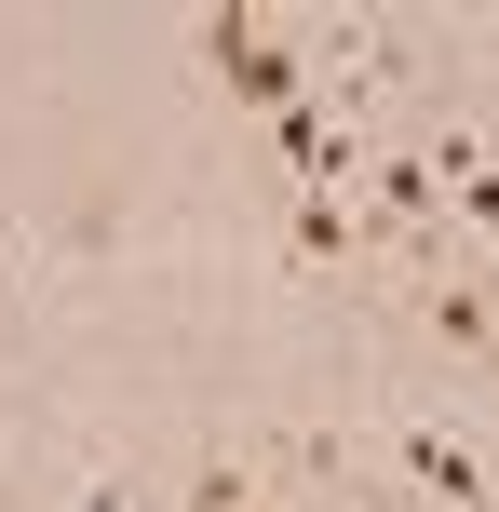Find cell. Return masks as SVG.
<instances>
[{
  "instance_id": "cell-4",
  "label": "cell",
  "mask_w": 499,
  "mask_h": 512,
  "mask_svg": "<svg viewBox=\"0 0 499 512\" xmlns=\"http://www.w3.org/2000/svg\"><path fill=\"white\" fill-rule=\"evenodd\" d=\"M270 499V472L243 459V445H203V459H189V512H257Z\"/></svg>"
},
{
  "instance_id": "cell-5",
  "label": "cell",
  "mask_w": 499,
  "mask_h": 512,
  "mask_svg": "<svg viewBox=\"0 0 499 512\" xmlns=\"http://www.w3.org/2000/svg\"><path fill=\"white\" fill-rule=\"evenodd\" d=\"M257 512H270V499H257Z\"/></svg>"
},
{
  "instance_id": "cell-1",
  "label": "cell",
  "mask_w": 499,
  "mask_h": 512,
  "mask_svg": "<svg viewBox=\"0 0 499 512\" xmlns=\"http://www.w3.org/2000/svg\"><path fill=\"white\" fill-rule=\"evenodd\" d=\"M365 459L392 472L419 512H499V459L459 432V418H432V405H419V418H378V445H365Z\"/></svg>"
},
{
  "instance_id": "cell-3",
  "label": "cell",
  "mask_w": 499,
  "mask_h": 512,
  "mask_svg": "<svg viewBox=\"0 0 499 512\" xmlns=\"http://www.w3.org/2000/svg\"><path fill=\"white\" fill-rule=\"evenodd\" d=\"M405 310H419V337H432V351H499V283L486 270H459V256H446V270H405Z\"/></svg>"
},
{
  "instance_id": "cell-2",
  "label": "cell",
  "mask_w": 499,
  "mask_h": 512,
  "mask_svg": "<svg viewBox=\"0 0 499 512\" xmlns=\"http://www.w3.org/2000/svg\"><path fill=\"white\" fill-rule=\"evenodd\" d=\"M270 256H284L297 283L365 270V216H351V189H284V230H270Z\"/></svg>"
}]
</instances>
